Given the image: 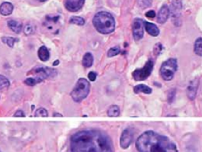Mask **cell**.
I'll list each match as a JSON object with an SVG mask.
<instances>
[{"label": "cell", "instance_id": "44dd1931", "mask_svg": "<svg viewBox=\"0 0 202 152\" xmlns=\"http://www.w3.org/2000/svg\"><path fill=\"white\" fill-rule=\"evenodd\" d=\"M120 113V108L116 105H112L107 110V115L110 117H118Z\"/></svg>", "mask_w": 202, "mask_h": 152}, {"label": "cell", "instance_id": "83f0119b", "mask_svg": "<svg viewBox=\"0 0 202 152\" xmlns=\"http://www.w3.org/2000/svg\"><path fill=\"white\" fill-rule=\"evenodd\" d=\"M35 117H48V113L46 109L43 108H38L35 113Z\"/></svg>", "mask_w": 202, "mask_h": 152}, {"label": "cell", "instance_id": "7c38bea8", "mask_svg": "<svg viewBox=\"0 0 202 152\" xmlns=\"http://www.w3.org/2000/svg\"><path fill=\"white\" fill-rule=\"evenodd\" d=\"M170 15V9L167 5H163L159 10L158 16H157V22L163 24L167 22Z\"/></svg>", "mask_w": 202, "mask_h": 152}, {"label": "cell", "instance_id": "3957f363", "mask_svg": "<svg viewBox=\"0 0 202 152\" xmlns=\"http://www.w3.org/2000/svg\"><path fill=\"white\" fill-rule=\"evenodd\" d=\"M93 23L96 29L103 35L111 34L115 29V20L108 12L101 11L96 14L93 17Z\"/></svg>", "mask_w": 202, "mask_h": 152}, {"label": "cell", "instance_id": "5bb4252c", "mask_svg": "<svg viewBox=\"0 0 202 152\" xmlns=\"http://www.w3.org/2000/svg\"><path fill=\"white\" fill-rule=\"evenodd\" d=\"M198 86H199V81L197 79H194L190 81V84L188 85V89H187V95L190 100H193L196 97Z\"/></svg>", "mask_w": 202, "mask_h": 152}, {"label": "cell", "instance_id": "f1b7e54d", "mask_svg": "<svg viewBox=\"0 0 202 152\" xmlns=\"http://www.w3.org/2000/svg\"><path fill=\"white\" fill-rule=\"evenodd\" d=\"M23 32H24V34L26 35H31V34H33L34 32H35V28H34L33 25L28 23V24H26L24 27Z\"/></svg>", "mask_w": 202, "mask_h": 152}, {"label": "cell", "instance_id": "6da1fadb", "mask_svg": "<svg viewBox=\"0 0 202 152\" xmlns=\"http://www.w3.org/2000/svg\"><path fill=\"white\" fill-rule=\"evenodd\" d=\"M71 152H113L109 136L96 130H83L72 136Z\"/></svg>", "mask_w": 202, "mask_h": 152}, {"label": "cell", "instance_id": "7402d4cb", "mask_svg": "<svg viewBox=\"0 0 202 152\" xmlns=\"http://www.w3.org/2000/svg\"><path fill=\"white\" fill-rule=\"evenodd\" d=\"M194 52L196 55L202 56V39L201 37L198 38L194 43Z\"/></svg>", "mask_w": 202, "mask_h": 152}, {"label": "cell", "instance_id": "277c9868", "mask_svg": "<svg viewBox=\"0 0 202 152\" xmlns=\"http://www.w3.org/2000/svg\"><path fill=\"white\" fill-rule=\"evenodd\" d=\"M28 74L30 75V77L27 78L24 81V83L28 86H35L37 83H41L45 79L48 78H54L57 75L56 70L50 69L48 67H37L31 70Z\"/></svg>", "mask_w": 202, "mask_h": 152}, {"label": "cell", "instance_id": "836d02e7", "mask_svg": "<svg viewBox=\"0 0 202 152\" xmlns=\"http://www.w3.org/2000/svg\"><path fill=\"white\" fill-rule=\"evenodd\" d=\"M59 60H56V61H55V62L54 63V66L58 65V64H59Z\"/></svg>", "mask_w": 202, "mask_h": 152}, {"label": "cell", "instance_id": "4316f807", "mask_svg": "<svg viewBox=\"0 0 202 152\" xmlns=\"http://www.w3.org/2000/svg\"><path fill=\"white\" fill-rule=\"evenodd\" d=\"M152 0H138V5L142 9H147L152 5Z\"/></svg>", "mask_w": 202, "mask_h": 152}, {"label": "cell", "instance_id": "1f68e13d", "mask_svg": "<svg viewBox=\"0 0 202 152\" xmlns=\"http://www.w3.org/2000/svg\"><path fill=\"white\" fill-rule=\"evenodd\" d=\"M14 117H25V114L23 110H17L14 114Z\"/></svg>", "mask_w": 202, "mask_h": 152}, {"label": "cell", "instance_id": "ac0fdd59", "mask_svg": "<svg viewBox=\"0 0 202 152\" xmlns=\"http://www.w3.org/2000/svg\"><path fill=\"white\" fill-rule=\"evenodd\" d=\"M134 91L135 94L144 93L146 95H150L152 93V89L148 86L144 84H139L135 86L134 88Z\"/></svg>", "mask_w": 202, "mask_h": 152}, {"label": "cell", "instance_id": "4dcf8cb0", "mask_svg": "<svg viewBox=\"0 0 202 152\" xmlns=\"http://www.w3.org/2000/svg\"><path fill=\"white\" fill-rule=\"evenodd\" d=\"M88 78L90 79L91 81H94L96 79V77H97V75L96 72H90L88 73Z\"/></svg>", "mask_w": 202, "mask_h": 152}, {"label": "cell", "instance_id": "8992f818", "mask_svg": "<svg viewBox=\"0 0 202 152\" xmlns=\"http://www.w3.org/2000/svg\"><path fill=\"white\" fill-rule=\"evenodd\" d=\"M177 70V61L174 58L166 60L161 66L160 74L165 81H171L173 79L174 74Z\"/></svg>", "mask_w": 202, "mask_h": 152}, {"label": "cell", "instance_id": "d6986e66", "mask_svg": "<svg viewBox=\"0 0 202 152\" xmlns=\"http://www.w3.org/2000/svg\"><path fill=\"white\" fill-rule=\"evenodd\" d=\"M7 25L8 27L16 34H19L22 30V24L17 21L10 20L7 22Z\"/></svg>", "mask_w": 202, "mask_h": 152}, {"label": "cell", "instance_id": "484cf974", "mask_svg": "<svg viewBox=\"0 0 202 152\" xmlns=\"http://www.w3.org/2000/svg\"><path fill=\"white\" fill-rule=\"evenodd\" d=\"M120 52V47L118 46H115L112 47V48H110L109 51L107 52V56L111 58L113 56H115L118 55Z\"/></svg>", "mask_w": 202, "mask_h": 152}, {"label": "cell", "instance_id": "d4e9b609", "mask_svg": "<svg viewBox=\"0 0 202 152\" xmlns=\"http://www.w3.org/2000/svg\"><path fill=\"white\" fill-rule=\"evenodd\" d=\"M2 40L4 43L7 44L8 46L10 47V48H12V47L14 46L15 42L18 41V40L12 37H3L2 38Z\"/></svg>", "mask_w": 202, "mask_h": 152}, {"label": "cell", "instance_id": "603a6c76", "mask_svg": "<svg viewBox=\"0 0 202 152\" xmlns=\"http://www.w3.org/2000/svg\"><path fill=\"white\" fill-rule=\"evenodd\" d=\"M10 86V81L2 75H0V91L7 89Z\"/></svg>", "mask_w": 202, "mask_h": 152}, {"label": "cell", "instance_id": "9a60e30c", "mask_svg": "<svg viewBox=\"0 0 202 152\" xmlns=\"http://www.w3.org/2000/svg\"><path fill=\"white\" fill-rule=\"evenodd\" d=\"M144 29L147 31L149 35L153 36V37H157L160 33V30L156 24L153 23L148 22V21H144Z\"/></svg>", "mask_w": 202, "mask_h": 152}, {"label": "cell", "instance_id": "f546056e", "mask_svg": "<svg viewBox=\"0 0 202 152\" xmlns=\"http://www.w3.org/2000/svg\"><path fill=\"white\" fill-rule=\"evenodd\" d=\"M145 16H146L147 18L153 19V18H154L155 17H156V12H155L154 10H150V11H148V12H146Z\"/></svg>", "mask_w": 202, "mask_h": 152}, {"label": "cell", "instance_id": "2e32d148", "mask_svg": "<svg viewBox=\"0 0 202 152\" xmlns=\"http://www.w3.org/2000/svg\"><path fill=\"white\" fill-rule=\"evenodd\" d=\"M13 10V5L10 2H4L0 5V13L3 16H9Z\"/></svg>", "mask_w": 202, "mask_h": 152}, {"label": "cell", "instance_id": "ba28073f", "mask_svg": "<svg viewBox=\"0 0 202 152\" xmlns=\"http://www.w3.org/2000/svg\"><path fill=\"white\" fill-rule=\"evenodd\" d=\"M61 19L59 15H48L45 18L43 24L50 31H57L61 26Z\"/></svg>", "mask_w": 202, "mask_h": 152}, {"label": "cell", "instance_id": "5b68a950", "mask_svg": "<svg viewBox=\"0 0 202 152\" xmlns=\"http://www.w3.org/2000/svg\"><path fill=\"white\" fill-rule=\"evenodd\" d=\"M90 83L86 78H80L72 89L71 97L76 102H80L88 97L90 92Z\"/></svg>", "mask_w": 202, "mask_h": 152}, {"label": "cell", "instance_id": "ffe728a7", "mask_svg": "<svg viewBox=\"0 0 202 152\" xmlns=\"http://www.w3.org/2000/svg\"><path fill=\"white\" fill-rule=\"evenodd\" d=\"M82 65L85 67L89 68L93 65V56L91 53H86L82 58Z\"/></svg>", "mask_w": 202, "mask_h": 152}, {"label": "cell", "instance_id": "30bf717a", "mask_svg": "<svg viewBox=\"0 0 202 152\" xmlns=\"http://www.w3.org/2000/svg\"><path fill=\"white\" fill-rule=\"evenodd\" d=\"M134 133L131 129H125L121 134L120 138V145L123 149H128L132 143Z\"/></svg>", "mask_w": 202, "mask_h": 152}, {"label": "cell", "instance_id": "7a4b0ae2", "mask_svg": "<svg viewBox=\"0 0 202 152\" xmlns=\"http://www.w3.org/2000/svg\"><path fill=\"white\" fill-rule=\"evenodd\" d=\"M139 152H178L176 145L167 137L153 131H147L137 138Z\"/></svg>", "mask_w": 202, "mask_h": 152}, {"label": "cell", "instance_id": "8fae6325", "mask_svg": "<svg viewBox=\"0 0 202 152\" xmlns=\"http://www.w3.org/2000/svg\"><path fill=\"white\" fill-rule=\"evenodd\" d=\"M85 3V0H65V7L69 12H74L81 9Z\"/></svg>", "mask_w": 202, "mask_h": 152}, {"label": "cell", "instance_id": "e0dca14e", "mask_svg": "<svg viewBox=\"0 0 202 152\" xmlns=\"http://www.w3.org/2000/svg\"><path fill=\"white\" fill-rule=\"evenodd\" d=\"M38 57L42 61H47L50 59V53L45 46H41L38 50Z\"/></svg>", "mask_w": 202, "mask_h": 152}, {"label": "cell", "instance_id": "52a82bcc", "mask_svg": "<svg viewBox=\"0 0 202 152\" xmlns=\"http://www.w3.org/2000/svg\"><path fill=\"white\" fill-rule=\"evenodd\" d=\"M154 67V62L152 59H148L143 67L136 69L132 72V77L135 81H140L146 80L152 73Z\"/></svg>", "mask_w": 202, "mask_h": 152}, {"label": "cell", "instance_id": "d6a6232c", "mask_svg": "<svg viewBox=\"0 0 202 152\" xmlns=\"http://www.w3.org/2000/svg\"><path fill=\"white\" fill-rule=\"evenodd\" d=\"M56 116H59V117H62L63 115L60 114V113H54V117H56Z\"/></svg>", "mask_w": 202, "mask_h": 152}, {"label": "cell", "instance_id": "cb8c5ba5", "mask_svg": "<svg viewBox=\"0 0 202 152\" xmlns=\"http://www.w3.org/2000/svg\"><path fill=\"white\" fill-rule=\"evenodd\" d=\"M69 23L72 24H75L78 26H83L85 24V20L82 17L73 16L69 20Z\"/></svg>", "mask_w": 202, "mask_h": 152}, {"label": "cell", "instance_id": "9c48e42d", "mask_svg": "<svg viewBox=\"0 0 202 152\" xmlns=\"http://www.w3.org/2000/svg\"><path fill=\"white\" fill-rule=\"evenodd\" d=\"M133 37L136 41H139L142 39L144 34V21L140 18H136L132 23Z\"/></svg>", "mask_w": 202, "mask_h": 152}, {"label": "cell", "instance_id": "e575fe53", "mask_svg": "<svg viewBox=\"0 0 202 152\" xmlns=\"http://www.w3.org/2000/svg\"><path fill=\"white\" fill-rule=\"evenodd\" d=\"M38 2H45L46 0H37Z\"/></svg>", "mask_w": 202, "mask_h": 152}, {"label": "cell", "instance_id": "4fadbf2b", "mask_svg": "<svg viewBox=\"0 0 202 152\" xmlns=\"http://www.w3.org/2000/svg\"><path fill=\"white\" fill-rule=\"evenodd\" d=\"M181 2L178 0H175L171 4V9L170 10V13L171 12L172 18H173V20L174 19V22L175 23L176 19L179 20L180 17H181Z\"/></svg>", "mask_w": 202, "mask_h": 152}]
</instances>
